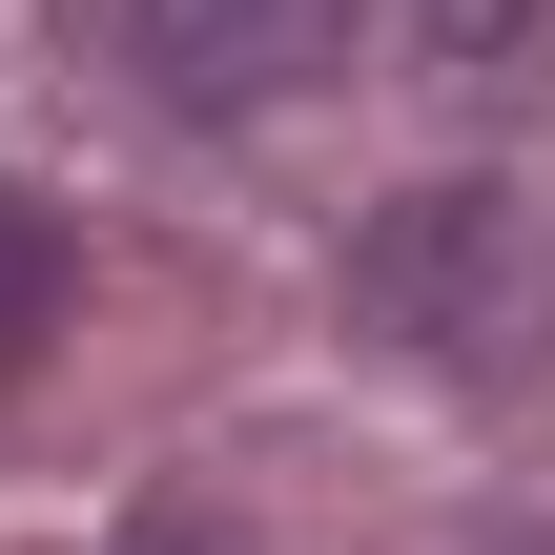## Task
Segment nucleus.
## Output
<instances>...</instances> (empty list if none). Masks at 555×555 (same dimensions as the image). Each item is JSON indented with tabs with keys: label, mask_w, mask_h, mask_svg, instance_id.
<instances>
[{
	"label": "nucleus",
	"mask_w": 555,
	"mask_h": 555,
	"mask_svg": "<svg viewBox=\"0 0 555 555\" xmlns=\"http://www.w3.org/2000/svg\"><path fill=\"white\" fill-rule=\"evenodd\" d=\"M350 309H371L391 350H433V371H515V350L555 330L535 206H515V185H433V206H391V227L350 247Z\"/></svg>",
	"instance_id": "nucleus-1"
},
{
	"label": "nucleus",
	"mask_w": 555,
	"mask_h": 555,
	"mask_svg": "<svg viewBox=\"0 0 555 555\" xmlns=\"http://www.w3.org/2000/svg\"><path fill=\"white\" fill-rule=\"evenodd\" d=\"M371 41V0H124V62L185 103V124H247V103H309L330 62Z\"/></svg>",
	"instance_id": "nucleus-2"
},
{
	"label": "nucleus",
	"mask_w": 555,
	"mask_h": 555,
	"mask_svg": "<svg viewBox=\"0 0 555 555\" xmlns=\"http://www.w3.org/2000/svg\"><path fill=\"white\" fill-rule=\"evenodd\" d=\"M41 330H62V227L0 185V371H41Z\"/></svg>",
	"instance_id": "nucleus-3"
},
{
	"label": "nucleus",
	"mask_w": 555,
	"mask_h": 555,
	"mask_svg": "<svg viewBox=\"0 0 555 555\" xmlns=\"http://www.w3.org/2000/svg\"><path fill=\"white\" fill-rule=\"evenodd\" d=\"M412 41L433 62H494V41H535V0H412Z\"/></svg>",
	"instance_id": "nucleus-4"
},
{
	"label": "nucleus",
	"mask_w": 555,
	"mask_h": 555,
	"mask_svg": "<svg viewBox=\"0 0 555 555\" xmlns=\"http://www.w3.org/2000/svg\"><path fill=\"white\" fill-rule=\"evenodd\" d=\"M124 555H227V535H206V515H144V535H124Z\"/></svg>",
	"instance_id": "nucleus-5"
}]
</instances>
